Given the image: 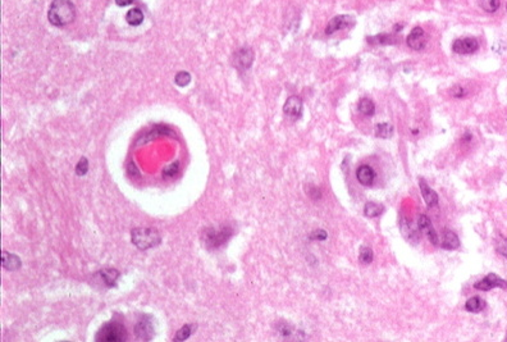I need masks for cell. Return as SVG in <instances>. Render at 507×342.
<instances>
[{
	"mask_svg": "<svg viewBox=\"0 0 507 342\" xmlns=\"http://www.w3.org/2000/svg\"><path fill=\"white\" fill-rule=\"evenodd\" d=\"M283 111L287 117L292 118V120H297L301 117L302 114V100L299 96H289L287 101L284 103Z\"/></svg>",
	"mask_w": 507,
	"mask_h": 342,
	"instance_id": "8fae6325",
	"label": "cell"
},
{
	"mask_svg": "<svg viewBox=\"0 0 507 342\" xmlns=\"http://www.w3.org/2000/svg\"><path fill=\"white\" fill-rule=\"evenodd\" d=\"M452 95L455 96V98H463V96L466 95V91L464 90L461 86H456V87L452 90Z\"/></svg>",
	"mask_w": 507,
	"mask_h": 342,
	"instance_id": "e575fe53",
	"label": "cell"
},
{
	"mask_svg": "<svg viewBox=\"0 0 507 342\" xmlns=\"http://www.w3.org/2000/svg\"><path fill=\"white\" fill-rule=\"evenodd\" d=\"M99 276L103 280V282L105 283V286H108V287H115L118 278H119V272L117 269H113V268H109V269L107 268V269L100 270Z\"/></svg>",
	"mask_w": 507,
	"mask_h": 342,
	"instance_id": "ffe728a7",
	"label": "cell"
},
{
	"mask_svg": "<svg viewBox=\"0 0 507 342\" xmlns=\"http://www.w3.org/2000/svg\"><path fill=\"white\" fill-rule=\"evenodd\" d=\"M195 329H196V326L195 324H185V326L182 327V328H180V331L176 333V336H175V341L176 342H178V341H186V339L188 338V337L191 336V334L195 332Z\"/></svg>",
	"mask_w": 507,
	"mask_h": 342,
	"instance_id": "d4e9b609",
	"label": "cell"
},
{
	"mask_svg": "<svg viewBox=\"0 0 507 342\" xmlns=\"http://www.w3.org/2000/svg\"><path fill=\"white\" fill-rule=\"evenodd\" d=\"M87 171H89V161L85 156H82L77 163V167H76V174L77 176H85Z\"/></svg>",
	"mask_w": 507,
	"mask_h": 342,
	"instance_id": "f546056e",
	"label": "cell"
},
{
	"mask_svg": "<svg viewBox=\"0 0 507 342\" xmlns=\"http://www.w3.org/2000/svg\"><path fill=\"white\" fill-rule=\"evenodd\" d=\"M131 240H132V244L140 250L153 249L161 242L160 234L155 228L145 227L133 228L131 231Z\"/></svg>",
	"mask_w": 507,
	"mask_h": 342,
	"instance_id": "3957f363",
	"label": "cell"
},
{
	"mask_svg": "<svg viewBox=\"0 0 507 342\" xmlns=\"http://www.w3.org/2000/svg\"><path fill=\"white\" fill-rule=\"evenodd\" d=\"M233 235V228L228 224L219 227H208L201 234V241L209 250H215L226 245Z\"/></svg>",
	"mask_w": 507,
	"mask_h": 342,
	"instance_id": "7a4b0ae2",
	"label": "cell"
},
{
	"mask_svg": "<svg viewBox=\"0 0 507 342\" xmlns=\"http://www.w3.org/2000/svg\"><path fill=\"white\" fill-rule=\"evenodd\" d=\"M277 329H278V332L281 333V336L284 337V338H288V337H291L292 333H294V328H292V327H289L287 323H283V322H282V323H279V326L277 327Z\"/></svg>",
	"mask_w": 507,
	"mask_h": 342,
	"instance_id": "d6a6232c",
	"label": "cell"
},
{
	"mask_svg": "<svg viewBox=\"0 0 507 342\" xmlns=\"http://www.w3.org/2000/svg\"><path fill=\"white\" fill-rule=\"evenodd\" d=\"M357 109H359L360 113H363L364 116H368V117H372L373 114L375 113V105L373 103V100L370 99H361L357 104Z\"/></svg>",
	"mask_w": 507,
	"mask_h": 342,
	"instance_id": "cb8c5ba5",
	"label": "cell"
},
{
	"mask_svg": "<svg viewBox=\"0 0 507 342\" xmlns=\"http://www.w3.org/2000/svg\"><path fill=\"white\" fill-rule=\"evenodd\" d=\"M128 333L126 327L120 322L112 321L104 324L96 333V341L99 342H125Z\"/></svg>",
	"mask_w": 507,
	"mask_h": 342,
	"instance_id": "277c9868",
	"label": "cell"
},
{
	"mask_svg": "<svg viewBox=\"0 0 507 342\" xmlns=\"http://www.w3.org/2000/svg\"><path fill=\"white\" fill-rule=\"evenodd\" d=\"M406 42H407L408 48H411L413 50H418V52L424 50L425 47H427L424 30L421 27H414L413 31L410 32V35L406 39Z\"/></svg>",
	"mask_w": 507,
	"mask_h": 342,
	"instance_id": "30bf717a",
	"label": "cell"
},
{
	"mask_svg": "<svg viewBox=\"0 0 507 342\" xmlns=\"http://www.w3.org/2000/svg\"><path fill=\"white\" fill-rule=\"evenodd\" d=\"M384 213V207L377 202H367L364 207V214L368 218H377Z\"/></svg>",
	"mask_w": 507,
	"mask_h": 342,
	"instance_id": "7402d4cb",
	"label": "cell"
},
{
	"mask_svg": "<svg viewBox=\"0 0 507 342\" xmlns=\"http://www.w3.org/2000/svg\"><path fill=\"white\" fill-rule=\"evenodd\" d=\"M373 258H374V254H373V250L369 246L364 245V246L360 247L359 259L363 264H370L373 262Z\"/></svg>",
	"mask_w": 507,
	"mask_h": 342,
	"instance_id": "f1b7e54d",
	"label": "cell"
},
{
	"mask_svg": "<svg viewBox=\"0 0 507 342\" xmlns=\"http://www.w3.org/2000/svg\"><path fill=\"white\" fill-rule=\"evenodd\" d=\"M22 265L21 259L17 255L11 254L8 252L2 253V267L7 270H17Z\"/></svg>",
	"mask_w": 507,
	"mask_h": 342,
	"instance_id": "9a60e30c",
	"label": "cell"
},
{
	"mask_svg": "<svg viewBox=\"0 0 507 342\" xmlns=\"http://www.w3.org/2000/svg\"><path fill=\"white\" fill-rule=\"evenodd\" d=\"M506 341H507V337H506Z\"/></svg>",
	"mask_w": 507,
	"mask_h": 342,
	"instance_id": "f35d334b",
	"label": "cell"
},
{
	"mask_svg": "<svg viewBox=\"0 0 507 342\" xmlns=\"http://www.w3.org/2000/svg\"><path fill=\"white\" fill-rule=\"evenodd\" d=\"M132 2H133V0H115V3H117L119 7L130 6V4L132 3Z\"/></svg>",
	"mask_w": 507,
	"mask_h": 342,
	"instance_id": "8d00e7d4",
	"label": "cell"
},
{
	"mask_svg": "<svg viewBox=\"0 0 507 342\" xmlns=\"http://www.w3.org/2000/svg\"><path fill=\"white\" fill-rule=\"evenodd\" d=\"M356 177H357V181H359L360 184L364 185V186H370V185H373V182H374L375 179V172L373 171L372 167L361 166L359 167V169H357Z\"/></svg>",
	"mask_w": 507,
	"mask_h": 342,
	"instance_id": "5bb4252c",
	"label": "cell"
},
{
	"mask_svg": "<svg viewBox=\"0 0 507 342\" xmlns=\"http://www.w3.org/2000/svg\"><path fill=\"white\" fill-rule=\"evenodd\" d=\"M135 334L137 339L141 341H150L155 336V326H154V319L150 315L141 316L140 321L135 326Z\"/></svg>",
	"mask_w": 507,
	"mask_h": 342,
	"instance_id": "5b68a950",
	"label": "cell"
},
{
	"mask_svg": "<svg viewBox=\"0 0 507 342\" xmlns=\"http://www.w3.org/2000/svg\"><path fill=\"white\" fill-rule=\"evenodd\" d=\"M418 228L420 230L423 234H425V236L428 237L430 242H432L434 246H438L440 244V239H438V235L436 232L434 227L432 224V220L427 217L425 214H420L418 218Z\"/></svg>",
	"mask_w": 507,
	"mask_h": 342,
	"instance_id": "ba28073f",
	"label": "cell"
},
{
	"mask_svg": "<svg viewBox=\"0 0 507 342\" xmlns=\"http://www.w3.org/2000/svg\"><path fill=\"white\" fill-rule=\"evenodd\" d=\"M160 136H175V132L172 130H169L165 126H156L154 127L150 132H148L146 135H143L142 139H140V143H148V141L154 140L156 138H160Z\"/></svg>",
	"mask_w": 507,
	"mask_h": 342,
	"instance_id": "ac0fdd59",
	"label": "cell"
},
{
	"mask_svg": "<svg viewBox=\"0 0 507 342\" xmlns=\"http://www.w3.org/2000/svg\"><path fill=\"white\" fill-rule=\"evenodd\" d=\"M479 49L478 40L474 37H465V39L456 40L452 44V50L456 54H473Z\"/></svg>",
	"mask_w": 507,
	"mask_h": 342,
	"instance_id": "9c48e42d",
	"label": "cell"
},
{
	"mask_svg": "<svg viewBox=\"0 0 507 342\" xmlns=\"http://www.w3.org/2000/svg\"><path fill=\"white\" fill-rule=\"evenodd\" d=\"M254 60V53L250 49H241L234 54L233 63L238 70H249Z\"/></svg>",
	"mask_w": 507,
	"mask_h": 342,
	"instance_id": "7c38bea8",
	"label": "cell"
},
{
	"mask_svg": "<svg viewBox=\"0 0 507 342\" xmlns=\"http://www.w3.org/2000/svg\"><path fill=\"white\" fill-rule=\"evenodd\" d=\"M419 186H420V191L421 195H423V199H424V201L427 202L428 207L433 208L436 207V205H438L437 192H436L433 189H430L424 179H419Z\"/></svg>",
	"mask_w": 507,
	"mask_h": 342,
	"instance_id": "4fadbf2b",
	"label": "cell"
},
{
	"mask_svg": "<svg viewBox=\"0 0 507 342\" xmlns=\"http://www.w3.org/2000/svg\"><path fill=\"white\" fill-rule=\"evenodd\" d=\"M402 27H403V25H396V26L393 27V30H395L396 32H400V30H402Z\"/></svg>",
	"mask_w": 507,
	"mask_h": 342,
	"instance_id": "74e56055",
	"label": "cell"
},
{
	"mask_svg": "<svg viewBox=\"0 0 507 342\" xmlns=\"http://www.w3.org/2000/svg\"><path fill=\"white\" fill-rule=\"evenodd\" d=\"M400 228H401V232L403 234V236H405L406 239L408 240V241H411V242L418 241L419 242L418 228L414 227V225H411V223L408 222L407 219H405V218L401 217Z\"/></svg>",
	"mask_w": 507,
	"mask_h": 342,
	"instance_id": "e0dca14e",
	"label": "cell"
},
{
	"mask_svg": "<svg viewBox=\"0 0 507 342\" xmlns=\"http://www.w3.org/2000/svg\"><path fill=\"white\" fill-rule=\"evenodd\" d=\"M474 287H475L476 290H480V291H489L492 290V288H496V287L506 290L507 282L504 280H502L501 277H498L497 275H494V273H489V275L486 276L483 280L476 282L475 285H474Z\"/></svg>",
	"mask_w": 507,
	"mask_h": 342,
	"instance_id": "52a82bcc",
	"label": "cell"
},
{
	"mask_svg": "<svg viewBox=\"0 0 507 342\" xmlns=\"http://www.w3.org/2000/svg\"><path fill=\"white\" fill-rule=\"evenodd\" d=\"M496 249L499 254L503 255V257L507 259V239H504L503 236H499L498 240H497Z\"/></svg>",
	"mask_w": 507,
	"mask_h": 342,
	"instance_id": "1f68e13d",
	"label": "cell"
},
{
	"mask_svg": "<svg viewBox=\"0 0 507 342\" xmlns=\"http://www.w3.org/2000/svg\"><path fill=\"white\" fill-rule=\"evenodd\" d=\"M127 172L128 174H131V176H140V171H138V168L136 167V164L133 163V162H130V163H128Z\"/></svg>",
	"mask_w": 507,
	"mask_h": 342,
	"instance_id": "836d02e7",
	"label": "cell"
},
{
	"mask_svg": "<svg viewBox=\"0 0 507 342\" xmlns=\"http://www.w3.org/2000/svg\"><path fill=\"white\" fill-rule=\"evenodd\" d=\"M356 24L355 18L352 16H349V14H340V16L333 17L329 21V24L325 27V34L327 35H332L334 32L340 31V30L344 29H351L354 25Z\"/></svg>",
	"mask_w": 507,
	"mask_h": 342,
	"instance_id": "8992f818",
	"label": "cell"
},
{
	"mask_svg": "<svg viewBox=\"0 0 507 342\" xmlns=\"http://www.w3.org/2000/svg\"><path fill=\"white\" fill-rule=\"evenodd\" d=\"M367 41L372 45H393L398 41V39L395 35L378 34L375 36L367 37Z\"/></svg>",
	"mask_w": 507,
	"mask_h": 342,
	"instance_id": "d6986e66",
	"label": "cell"
},
{
	"mask_svg": "<svg viewBox=\"0 0 507 342\" xmlns=\"http://www.w3.org/2000/svg\"><path fill=\"white\" fill-rule=\"evenodd\" d=\"M126 18H127V22L131 25V26H138V25L143 21V14L140 9L133 8L128 12Z\"/></svg>",
	"mask_w": 507,
	"mask_h": 342,
	"instance_id": "484cf974",
	"label": "cell"
},
{
	"mask_svg": "<svg viewBox=\"0 0 507 342\" xmlns=\"http://www.w3.org/2000/svg\"><path fill=\"white\" fill-rule=\"evenodd\" d=\"M486 301L481 298H479V296H474V298L469 299L465 304V309L468 311H470V313H480V311H483L486 309Z\"/></svg>",
	"mask_w": 507,
	"mask_h": 342,
	"instance_id": "44dd1931",
	"label": "cell"
},
{
	"mask_svg": "<svg viewBox=\"0 0 507 342\" xmlns=\"http://www.w3.org/2000/svg\"><path fill=\"white\" fill-rule=\"evenodd\" d=\"M76 17V8L70 0H54L47 12L50 24L57 27L70 24Z\"/></svg>",
	"mask_w": 507,
	"mask_h": 342,
	"instance_id": "6da1fadb",
	"label": "cell"
},
{
	"mask_svg": "<svg viewBox=\"0 0 507 342\" xmlns=\"http://www.w3.org/2000/svg\"><path fill=\"white\" fill-rule=\"evenodd\" d=\"M461 245L457 235L450 230H445L442 234V247L446 250H456Z\"/></svg>",
	"mask_w": 507,
	"mask_h": 342,
	"instance_id": "2e32d148",
	"label": "cell"
},
{
	"mask_svg": "<svg viewBox=\"0 0 507 342\" xmlns=\"http://www.w3.org/2000/svg\"><path fill=\"white\" fill-rule=\"evenodd\" d=\"M479 6L488 13H494L501 6V0H479Z\"/></svg>",
	"mask_w": 507,
	"mask_h": 342,
	"instance_id": "4316f807",
	"label": "cell"
},
{
	"mask_svg": "<svg viewBox=\"0 0 507 342\" xmlns=\"http://www.w3.org/2000/svg\"><path fill=\"white\" fill-rule=\"evenodd\" d=\"M327 237H328L327 232L323 231V230H318V231H315V234H314V236H312V239L319 240V241H323V240H325V239H327Z\"/></svg>",
	"mask_w": 507,
	"mask_h": 342,
	"instance_id": "d590c367",
	"label": "cell"
},
{
	"mask_svg": "<svg viewBox=\"0 0 507 342\" xmlns=\"http://www.w3.org/2000/svg\"><path fill=\"white\" fill-rule=\"evenodd\" d=\"M178 172H180V162H175V163L166 166L161 172V174L165 179H172L177 176Z\"/></svg>",
	"mask_w": 507,
	"mask_h": 342,
	"instance_id": "83f0119b",
	"label": "cell"
},
{
	"mask_svg": "<svg viewBox=\"0 0 507 342\" xmlns=\"http://www.w3.org/2000/svg\"><path fill=\"white\" fill-rule=\"evenodd\" d=\"M393 135V126L387 122H380L375 126V136L380 139H390Z\"/></svg>",
	"mask_w": 507,
	"mask_h": 342,
	"instance_id": "603a6c76",
	"label": "cell"
},
{
	"mask_svg": "<svg viewBox=\"0 0 507 342\" xmlns=\"http://www.w3.org/2000/svg\"><path fill=\"white\" fill-rule=\"evenodd\" d=\"M191 81V76L188 75L187 72L182 71V72H178L175 77V82L177 83L178 86H186L188 85V82Z\"/></svg>",
	"mask_w": 507,
	"mask_h": 342,
	"instance_id": "4dcf8cb0",
	"label": "cell"
}]
</instances>
